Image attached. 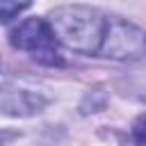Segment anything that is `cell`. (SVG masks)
<instances>
[{
    "mask_svg": "<svg viewBox=\"0 0 146 146\" xmlns=\"http://www.w3.org/2000/svg\"><path fill=\"white\" fill-rule=\"evenodd\" d=\"M100 55L110 59H139L146 55V34L123 18H110Z\"/></svg>",
    "mask_w": 146,
    "mask_h": 146,
    "instance_id": "3",
    "label": "cell"
},
{
    "mask_svg": "<svg viewBox=\"0 0 146 146\" xmlns=\"http://www.w3.org/2000/svg\"><path fill=\"white\" fill-rule=\"evenodd\" d=\"M11 43L18 50L30 52L39 64L46 66H62L64 57L59 50V41L43 18H27L11 32Z\"/></svg>",
    "mask_w": 146,
    "mask_h": 146,
    "instance_id": "2",
    "label": "cell"
},
{
    "mask_svg": "<svg viewBox=\"0 0 146 146\" xmlns=\"http://www.w3.org/2000/svg\"><path fill=\"white\" fill-rule=\"evenodd\" d=\"M130 144L132 146H146V114L137 116L130 130Z\"/></svg>",
    "mask_w": 146,
    "mask_h": 146,
    "instance_id": "6",
    "label": "cell"
},
{
    "mask_svg": "<svg viewBox=\"0 0 146 146\" xmlns=\"http://www.w3.org/2000/svg\"><path fill=\"white\" fill-rule=\"evenodd\" d=\"M43 105H46V98L32 94V91H23V89L14 91L9 84H5V89H2V110H5V114H21V116L23 114H34Z\"/></svg>",
    "mask_w": 146,
    "mask_h": 146,
    "instance_id": "4",
    "label": "cell"
},
{
    "mask_svg": "<svg viewBox=\"0 0 146 146\" xmlns=\"http://www.w3.org/2000/svg\"><path fill=\"white\" fill-rule=\"evenodd\" d=\"M107 21L100 11L82 5H66L57 7L50 14V27L57 36V41L75 52L84 55H100L105 34H107Z\"/></svg>",
    "mask_w": 146,
    "mask_h": 146,
    "instance_id": "1",
    "label": "cell"
},
{
    "mask_svg": "<svg viewBox=\"0 0 146 146\" xmlns=\"http://www.w3.org/2000/svg\"><path fill=\"white\" fill-rule=\"evenodd\" d=\"M32 0H0V16L2 23H9L14 16H18L23 9H27Z\"/></svg>",
    "mask_w": 146,
    "mask_h": 146,
    "instance_id": "5",
    "label": "cell"
}]
</instances>
